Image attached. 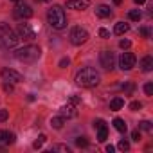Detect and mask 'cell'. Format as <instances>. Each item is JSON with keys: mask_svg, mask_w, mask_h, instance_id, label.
I'll return each instance as SVG.
<instances>
[{"mask_svg": "<svg viewBox=\"0 0 153 153\" xmlns=\"http://www.w3.org/2000/svg\"><path fill=\"white\" fill-rule=\"evenodd\" d=\"M99 81H101L99 74H97V70L92 68V67H85V68H81L78 74H76V85H79V87H83V88L97 87Z\"/></svg>", "mask_w": 153, "mask_h": 153, "instance_id": "cell-1", "label": "cell"}, {"mask_svg": "<svg viewBox=\"0 0 153 153\" xmlns=\"http://www.w3.org/2000/svg\"><path fill=\"white\" fill-rule=\"evenodd\" d=\"M47 22L51 24L52 29L56 31H61L67 27V15H65V9L61 6H52L49 11H47Z\"/></svg>", "mask_w": 153, "mask_h": 153, "instance_id": "cell-2", "label": "cell"}, {"mask_svg": "<svg viewBox=\"0 0 153 153\" xmlns=\"http://www.w3.org/2000/svg\"><path fill=\"white\" fill-rule=\"evenodd\" d=\"M18 34L9 27V24L2 22L0 24V47L2 49H13L18 43Z\"/></svg>", "mask_w": 153, "mask_h": 153, "instance_id": "cell-3", "label": "cell"}, {"mask_svg": "<svg viewBox=\"0 0 153 153\" xmlns=\"http://www.w3.org/2000/svg\"><path fill=\"white\" fill-rule=\"evenodd\" d=\"M40 56H42V51L38 45H25L15 52V58L18 61H24V63H34Z\"/></svg>", "mask_w": 153, "mask_h": 153, "instance_id": "cell-4", "label": "cell"}, {"mask_svg": "<svg viewBox=\"0 0 153 153\" xmlns=\"http://www.w3.org/2000/svg\"><path fill=\"white\" fill-rule=\"evenodd\" d=\"M87 40H88L87 29H83V27H74V29L70 31V42H72L74 45H83Z\"/></svg>", "mask_w": 153, "mask_h": 153, "instance_id": "cell-5", "label": "cell"}, {"mask_svg": "<svg viewBox=\"0 0 153 153\" xmlns=\"http://www.w3.org/2000/svg\"><path fill=\"white\" fill-rule=\"evenodd\" d=\"M16 34H18L20 40L29 42V40H33V38L36 36V31L31 27V24H24V22H22V24L18 25V33H16Z\"/></svg>", "mask_w": 153, "mask_h": 153, "instance_id": "cell-6", "label": "cell"}, {"mask_svg": "<svg viewBox=\"0 0 153 153\" xmlns=\"http://www.w3.org/2000/svg\"><path fill=\"white\" fill-rule=\"evenodd\" d=\"M99 63L105 70H112L114 68V63H115V58H114V52L110 51H103L99 54Z\"/></svg>", "mask_w": 153, "mask_h": 153, "instance_id": "cell-7", "label": "cell"}, {"mask_svg": "<svg viewBox=\"0 0 153 153\" xmlns=\"http://www.w3.org/2000/svg\"><path fill=\"white\" fill-rule=\"evenodd\" d=\"M135 61H137V58L131 52H123L121 58H119V65H121L123 70H131L135 67Z\"/></svg>", "mask_w": 153, "mask_h": 153, "instance_id": "cell-8", "label": "cell"}, {"mask_svg": "<svg viewBox=\"0 0 153 153\" xmlns=\"http://www.w3.org/2000/svg\"><path fill=\"white\" fill-rule=\"evenodd\" d=\"M2 78L7 83H20V81H24V76L20 72L13 70V68H4L2 70Z\"/></svg>", "mask_w": 153, "mask_h": 153, "instance_id": "cell-9", "label": "cell"}, {"mask_svg": "<svg viewBox=\"0 0 153 153\" xmlns=\"http://www.w3.org/2000/svg\"><path fill=\"white\" fill-rule=\"evenodd\" d=\"M13 15H15V18H18V20H27V18L33 16V9H31L27 4H18V6L15 7Z\"/></svg>", "mask_w": 153, "mask_h": 153, "instance_id": "cell-10", "label": "cell"}, {"mask_svg": "<svg viewBox=\"0 0 153 153\" xmlns=\"http://www.w3.org/2000/svg\"><path fill=\"white\" fill-rule=\"evenodd\" d=\"M59 115H61L63 119H70V117H76V115H78V110H76V105L68 101L67 105H63V106L59 108Z\"/></svg>", "mask_w": 153, "mask_h": 153, "instance_id": "cell-11", "label": "cell"}, {"mask_svg": "<svg viewBox=\"0 0 153 153\" xmlns=\"http://www.w3.org/2000/svg\"><path fill=\"white\" fill-rule=\"evenodd\" d=\"M90 6V0H67V9H76L83 11Z\"/></svg>", "mask_w": 153, "mask_h": 153, "instance_id": "cell-12", "label": "cell"}, {"mask_svg": "<svg viewBox=\"0 0 153 153\" xmlns=\"http://www.w3.org/2000/svg\"><path fill=\"white\" fill-rule=\"evenodd\" d=\"M13 142H15V133L0 130V148L9 146V144H13Z\"/></svg>", "mask_w": 153, "mask_h": 153, "instance_id": "cell-13", "label": "cell"}, {"mask_svg": "<svg viewBox=\"0 0 153 153\" xmlns=\"http://www.w3.org/2000/svg\"><path fill=\"white\" fill-rule=\"evenodd\" d=\"M96 15H97V16H101V18H108V16H112V9H110L108 6L101 4L99 7H96Z\"/></svg>", "mask_w": 153, "mask_h": 153, "instance_id": "cell-14", "label": "cell"}, {"mask_svg": "<svg viewBox=\"0 0 153 153\" xmlns=\"http://www.w3.org/2000/svg\"><path fill=\"white\" fill-rule=\"evenodd\" d=\"M114 128H115L117 131H121V133H126V130H128L124 119H121V117H115V119H114Z\"/></svg>", "mask_w": 153, "mask_h": 153, "instance_id": "cell-15", "label": "cell"}, {"mask_svg": "<svg viewBox=\"0 0 153 153\" xmlns=\"http://www.w3.org/2000/svg\"><path fill=\"white\" fill-rule=\"evenodd\" d=\"M140 67H142L144 72H149V70L153 68V58H151V56H144L142 61H140Z\"/></svg>", "mask_w": 153, "mask_h": 153, "instance_id": "cell-16", "label": "cell"}, {"mask_svg": "<svg viewBox=\"0 0 153 153\" xmlns=\"http://www.w3.org/2000/svg\"><path fill=\"white\" fill-rule=\"evenodd\" d=\"M123 106H124V99H123V97H114V99L110 101V110H114V112L121 110Z\"/></svg>", "mask_w": 153, "mask_h": 153, "instance_id": "cell-17", "label": "cell"}, {"mask_svg": "<svg viewBox=\"0 0 153 153\" xmlns=\"http://www.w3.org/2000/svg\"><path fill=\"white\" fill-rule=\"evenodd\" d=\"M128 31H130V25H128V24H124V22H117V24H115V29H114L115 34L121 36V34H124V33H128Z\"/></svg>", "mask_w": 153, "mask_h": 153, "instance_id": "cell-18", "label": "cell"}, {"mask_svg": "<svg viewBox=\"0 0 153 153\" xmlns=\"http://www.w3.org/2000/svg\"><path fill=\"white\" fill-rule=\"evenodd\" d=\"M108 139V128L103 126V128H97V140L99 142H105Z\"/></svg>", "mask_w": 153, "mask_h": 153, "instance_id": "cell-19", "label": "cell"}, {"mask_svg": "<svg viewBox=\"0 0 153 153\" xmlns=\"http://www.w3.org/2000/svg\"><path fill=\"white\" fill-rule=\"evenodd\" d=\"M51 124H52V128H56V130H59V128H63V124H65V119L59 115V117H52L51 119Z\"/></svg>", "mask_w": 153, "mask_h": 153, "instance_id": "cell-20", "label": "cell"}, {"mask_svg": "<svg viewBox=\"0 0 153 153\" xmlns=\"http://www.w3.org/2000/svg\"><path fill=\"white\" fill-rule=\"evenodd\" d=\"M45 140H47V137H45V135L42 133V135H40V137H38V139H36V140L33 142V148H34V149H40V148H42V146L45 144Z\"/></svg>", "mask_w": 153, "mask_h": 153, "instance_id": "cell-21", "label": "cell"}, {"mask_svg": "<svg viewBox=\"0 0 153 153\" xmlns=\"http://www.w3.org/2000/svg\"><path fill=\"white\" fill-rule=\"evenodd\" d=\"M128 16H130V20H133V22H139L142 15H140V11H139V9H131V11L128 13Z\"/></svg>", "mask_w": 153, "mask_h": 153, "instance_id": "cell-22", "label": "cell"}, {"mask_svg": "<svg viewBox=\"0 0 153 153\" xmlns=\"http://www.w3.org/2000/svg\"><path fill=\"white\" fill-rule=\"evenodd\" d=\"M139 130L151 131V130H153V126H151V123H149V121H140V123H139Z\"/></svg>", "mask_w": 153, "mask_h": 153, "instance_id": "cell-23", "label": "cell"}, {"mask_svg": "<svg viewBox=\"0 0 153 153\" xmlns=\"http://www.w3.org/2000/svg\"><path fill=\"white\" fill-rule=\"evenodd\" d=\"M117 148H119L121 151H128V149H130V142L123 139V140H119V144H117Z\"/></svg>", "mask_w": 153, "mask_h": 153, "instance_id": "cell-24", "label": "cell"}, {"mask_svg": "<svg viewBox=\"0 0 153 153\" xmlns=\"http://www.w3.org/2000/svg\"><path fill=\"white\" fill-rule=\"evenodd\" d=\"M52 151H65V153H68L70 148L65 146V144H56V146H52Z\"/></svg>", "mask_w": 153, "mask_h": 153, "instance_id": "cell-25", "label": "cell"}, {"mask_svg": "<svg viewBox=\"0 0 153 153\" xmlns=\"http://www.w3.org/2000/svg\"><path fill=\"white\" fill-rule=\"evenodd\" d=\"M87 144H88L87 137H78V139H76V146H79V148H85Z\"/></svg>", "mask_w": 153, "mask_h": 153, "instance_id": "cell-26", "label": "cell"}, {"mask_svg": "<svg viewBox=\"0 0 153 153\" xmlns=\"http://www.w3.org/2000/svg\"><path fill=\"white\" fill-rule=\"evenodd\" d=\"M140 108H142V105H140L139 101H133V103H130V110H131V112H139Z\"/></svg>", "mask_w": 153, "mask_h": 153, "instance_id": "cell-27", "label": "cell"}, {"mask_svg": "<svg viewBox=\"0 0 153 153\" xmlns=\"http://www.w3.org/2000/svg\"><path fill=\"white\" fill-rule=\"evenodd\" d=\"M99 36H101V38H105V40H108V38H110V31H108V29H105V27H101V29H99Z\"/></svg>", "mask_w": 153, "mask_h": 153, "instance_id": "cell-28", "label": "cell"}, {"mask_svg": "<svg viewBox=\"0 0 153 153\" xmlns=\"http://www.w3.org/2000/svg\"><path fill=\"white\" fill-rule=\"evenodd\" d=\"M144 92H146V96H153V85L151 83H146L144 85Z\"/></svg>", "mask_w": 153, "mask_h": 153, "instance_id": "cell-29", "label": "cell"}, {"mask_svg": "<svg viewBox=\"0 0 153 153\" xmlns=\"http://www.w3.org/2000/svg\"><path fill=\"white\" fill-rule=\"evenodd\" d=\"M131 139H133L135 142H139V140H140V131H139V128L131 131Z\"/></svg>", "mask_w": 153, "mask_h": 153, "instance_id": "cell-30", "label": "cell"}, {"mask_svg": "<svg viewBox=\"0 0 153 153\" xmlns=\"http://www.w3.org/2000/svg\"><path fill=\"white\" fill-rule=\"evenodd\" d=\"M7 117H9L7 110H0V123H4V121H7Z\"/></svg>", "mask_w": 153, "mask_h": 153, "instance_id": "cell-31", "label": "cell"}, {"mask_svg": "<svg viewBox=\"0 0 153 153\" xmlns=\"http://www.w3.org/2000/svg\"><path fill=\"white\" fill-rule=\"evenodd\" d=\"M119 47H121V49H128V47H130V40H121V42H119Z\"/></svg>", "mask_w": 153, "mask_h": 153, "instance_id": "cell-32", "label": "cell"}, {"mask_svg": "<svg viewBox=\"0 0 153 153\" xmlns=\"http://www.w3.org/2000/svg\"><path fill=\"white\" fill-rule=\"evenodd\" d=\"M103 126H106V123H105L103 119H97V121L94 123V128H103Z\"/></svg>", "mask_w": 153, "mask_h": 153, "instance_id": "cell-33", "label": "cell"}, {"mask_svg": "<svg viewBox=\"0 0 153 153\" xmlns=\"http://www.w3.org/2000/svg\"><path fill=\"white\" fill-rule=\"evenodd\" d=\"M140 34H142L144 38H149V29H146V27H142V29H140Z\"/></svg>", "mask_w": 153, "mask_h": 153, "instance_id": "cell-34", "label": "cell"}, {"mask_svg": "<svg viewBox=\"0 0 153 153\" xmlns=\"http://www.w3.org/2000/svg\"><path fill=\"white\" fill-rule=\"evenodd\" d=\"M4 90H6V92H13V85L6 81V83H4Z\"/></svg>", "mask_w": 153, "mask_h": 153, "instance_id": "cell-35", "label": "cell"}, {"mask_svg": "<svg viewBox=\"0 0 153 153\" xmlns=\"http://www.w3.org/2000/svg\"><path fill=\"white\" fill-rule=\"evenodd\" d=\"M59 67H61V68H65V67H68V59H67V58H63V59L59 61Z\"/></svg>", "mask_w": 153, "mask_h": 153, "instance_id": "cell-36", "label": "cell"}, {"mask_svg": "<svg viewBox=\"0 0 153 153\" xmlns=\"http://www.w3.org/2000/svg\"><path fill=\"white\" fill-rule=\"evenodd\" d=\"M123 88H124L126 92H131V90H133V85H123Z\"/></svg>", "mask_w": 153, "mask_h": 153, "instance_id": "cell-37", "label": "cell"}, {"mask_svg": "<svg viewBox=\"0 0 153 153\" xmlns=\"http://www.w3.org/2000/svg\"><path fill=\"white\" fill-rule=\"evenodd\" d=\"M114 149H115V148H114L112 144H108V146H106V151H108V153H114Z\"/></svg>", "mask_w": 153, "mask_h": 153, "instance_id": "cell-38", "label": "cell"}, {"mask_svg": "<svg viewBox=\"0 0 153 153\" xmlns=\"http://www.w3.org/2000/svg\"><path fill=\"white\" fill-rule=\"evenodd\" d=\"M133 2H135V4H139V6H142V4L146 2V0H133Z\"/></svg>", "mask_w": 153, "mask_h": 153, "instance_id": "cell-39", "label": "cell"}, {"mask_svg": "<svg viewBox=\"0 0 153 153\" xmlns=\"http://www.w3.org/2000/svg\"><path fill=\"white\" fill-rule=\"evenodd\" d=\"M114 2H115V6H119V4L123 2V0H114Z\"/></svg>", "mask_w": 153, "mask_h": 153, "instance_id": "cell-40", "label": "cell"}, {"mask_svg": "<svg viewBox=\"0 0 153 153\" xmlns=\"http://www.w3.org/2000/svg\"><path fill=\"white\" fill-rule=\"evenodd\" d=\"M11 2H20V0H11Z\"/></svg>", "mask_w": 153, "mask_h": 153, "instance_id": "cell-41", "label": "cell"}, {"mask_svg": "<svg viewBox=\"0 0 153 153\" xmlns=\"http://www.w3.org/2000/svg\"><path fill=\"white\" fill-rule=\"evenodd\" d=\"M42 2H51V0H42Z\"/></svg>", "mask_w": 153, "mask_h": 153, "instance_id": "cell-42", "label": "cell"}]
</instances>
